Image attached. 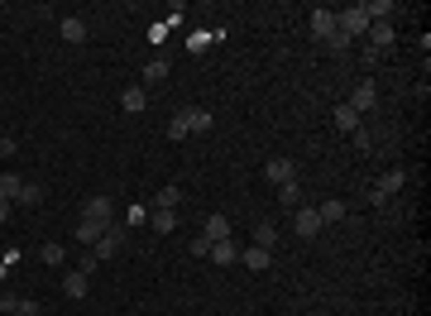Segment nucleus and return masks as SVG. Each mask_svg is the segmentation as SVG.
Here are the masks:
<instances>
[{"instance_id":"nucleus-1","label":"nucleus","mask_w":431,"mask_h":316,"mask_svg":"<svg viewBox=\"0 0 431 316\" xmlns=\"http://www.w3.org/2000/svg\"><path fill=\"white\" fill-rule=\"evenodd\" d=\"M336 25L345 29L350 39H359V34H369V15H364L359 5H345V10H336Z\"/></svg>"},{"instance_id":"nucleus-2","label":"nucleus","mask_w":431,"mask_h":316,"mask_svg":"<svg viewBox=\"0 0 431 316\" xmlns=\"http://www.w3.org/2000/svg\"><path fill=\"white\" fill-rule=\"evenodd\" d=\"M403 183H407V173H403V168H388V173H383V178L374 183V202L383 206L388 197H398V192H403Z\"/></svg>"},{"instance_id":"nucleus-3","label":"nucleus","mask_w":431,"mask_h":316,"mask_svg":"<svg viewBox=\"0 0 431 316\" xmlns=\"http://www.w3.org/2000/svg\"><path fill=\"white\" fill-rule=\"evenodd\" d=\"M120 244H125V230H120V225H106V235L91 244V254L106 263V259H115V254H120Z\"/></svg>"},{"instance_id":"nucleus-4","label":"nucleus","mask_w":431,"mask_h":316,"mask_svg":"<svg viewBox=\"0 0 431 316\" xmlns=\"http://www.w3.org/2000/svg\"><path fill=\"white\" fill-rule=\"evenodd\" d=\"M293 225H297V235H302V239H317V235H321V216H317V206H297Z\"/></svg>"},{"instance_id":"nucleus-5","label":"nucleus","mask_w":431,"mask_h":316,"mask_svg":"<svg viewBox=\"0 0 431 316\" xmlns=\"http://www.w3.org/2000/svg\"><path fill=\"white\" fill-rule=\"evenodd\" d=\"M0 312L5 316H39V302H29L20 292H0Z\"/></svg>"},{"instance_id":"nucleus-6","label":"nucleus","mask_w":431,"mask_h":316,"mask_svg":"<svg viewBox=\"0 0 431 316\" xmlns=\"http://www.w3.org/2000/svg\"><path fill=\"white\" fill-rule=\"evenodd\" d=\"M81 216H86V220L110 225V220H115V206H110V197H86V202H81Z\"/></svg>"},{"instance_id":"nucleus-7","label":"nucleus","mask_w":431,"mask_h":316,"mask_svg":"<svg viewBox=\"0 0 431 316\" xmlns=\"http://www.w3.org/2000/svg\"><path fill=\"white\" fill-rule=\"evenodd\" d=\"M264 178H269V183H297V163L293 158H273V163H264Z\"/></svg>"},{"instance_id":"nucleus-8","label":"nucleus","mask_w":431,"mask_h":316,"mask_svg":"<svg viewBox=\"0 0 431 316\" xmlns=\"http://www.w3.org/2000/svg\"><path fill=\"white\" fill-rule=\"evenodd\" d=\"M374 101H378L374 81H359V86H354V91H350V101H345V105H350L354 115H364V110H374Z\"/></svg>"},{"instance_id":"nucleus-9","label":"nucleus","mask_w":431,"mask_h":316,"mask_svg":"<svg viewBox=\"0 0 431 316\" xmlns=\"http://www.w3.org/2000/svg\"><path fill=\"white\" fill-rule=\"evenodd\" d=\"M336 29H340V25H336V10H317V15H312V34H317L321 44L336 34Z\"/></svg>"},{"instance_id":"nucleus-10","label":"nucleus","mask_w":431,"mask_h":316,"mask_svg":"<svg viewBox=\"0 0 431 316\" xmlns=\"http://www.w3.org/2000/svg\"><path fill=\"white\" fill-rule=\"evenodd\" d=\"M331 120H336V130H340V134H354V130H359V115H354V110H350L345 101L331 110Z\"/></svg>"},{"instance_id":"nucleus-11","label":"nucleus","mask_w":431,"mask_h":316,"mask_svg":"<svg viewBox=\"0 0 431 316\" xmlns=\"http://www.w3.org/2000/svg\"><path fill=\"white\" fill-rule=\"evenodd\" d=\"M110 225H115V220H110ZM101 235H106V225H101V220H86V216L77 220V244H96Z\"/></svg>"},{"instance_id":"nucleus-12","label":"nucleus","mask_w":431,"mask_h":316,"mask_svg":"<svg viewBox=\"0 0 431 316\" xmlns=\"http://www.w3.org/2000/svg\"><path fill=\"white\" fill-rule=\"evenodd\" d=\"M388 44H393V25H388V20H378V25H369V48H374V53H383Z\"/></svg>"},{"instance_id":"nucleus-13","label":"nucleus","mask_w":431,"mask_h":316,"mask_svg":"<svg viewBox=\"0 0 431 316\" xmlns=\"http://www.w3.org/2000/svg\"><path fill=\"white\" fill-rule=\"evenodd\" d=\"M269 259H273V249H264V244H249V249L240 254L244 268H269Z\"/></svg>"},{"instance_id":"nucleus-14","label":"nucleus","mask_w":431,"mask_h":316,"mask_svg":"<svg viewBox=\"0 0 431 316\" xmlns=\"http://www.w3.org/2000/svg\"><path fill=\"white\" fill-rule=\"evenodd\" d=\"M178 202H183V187L178 183H168L159 192V197H154V211H178Z\"/></svg>"},{"instance_id":"nucleus-15","label":"nucleus","mask_w":431,"mask_h":316,"mask_svg":"<svg viewBox=\"0 0 431 316\" xmlns=\"http://www.w3.org/2000/svg\"><path fill=\"white\" fill-rule=\"evenodd\" d=\"M201 235L211 239V244H216V239H230V220H225V216H206V225H201Z\"/></svg>"},{"instance_id":"nucleus-16","label":"nucleus","mask_w":431,"mask_h":316,"mask_svg":"<svg viewBox=\"0 0 431 316\" xmlns=\"http://www.w3.org/2000/svg\"><path fill=\"white\" fill-rule=\"evenodd\" d=\"M120 105H125L130 115H139V110L149 105V91H144V86H125V96H120Z\"/></svg>"},{"instance_id":"nucleus-17","label":"nucleus","mask_w":431,"mask_h":316,"mask_svg":"<svg viewBox=\"0 0 431 316\" xmlns=\"http://www.w3.org/2000/svg\"><path fill=\"white\" fill-rule=\"evenodd\" d=\"M20 192H25V178H20V173H0V197H5V202H20Z\"/></svg>"},{"instance_id":"nucleus-18","label":"nucleus","mask_w":431,"mask_h":316,"mask_svg":"<svg viewBox=\"0 0 431 316\" xmlns=\"http://www.w3.org/2000/svg\"><path fill=\"white\" fill-rule=\"evenodd\" d=\"M206 259H216V263H225V268H230V263L240 259V249H235L230 239H216V244H211V254H206Z\"/></svg>"},{"instance_id":"nucleus-19","label":"nucleus","mask_w":431,"mask_h":316,"mask_svg":"<svg viewBox=\"0 0 431 316\" xmlns=\"http://www.w3.org/2000/svg\"><path fill=\"white\" fill-rule=\"evenodd\" d=\"M183 115H187V130H192V134H206V130L216 125L211 110H183Z\"/></svg>"},{"instance_id":"nucleus-20","label":"nucleus","mask_w":431,"mask_h":316,"mask_svg":"<svg viewBox=\"0 0 431 316\" xmlns=\"http://www.w3.org/2000/svg\"><path fill=\"white\" fill-rule=\"evenodd\" d=\"M317 216H321V225H336V220H345V202H321Z\"/></svg>"},{"instance_id":"nucleus-21","label":"nucleus","mask_w":431,"mask_h":316,"mask_svg":"<svg viewBox=\"0 0 431 316\" xmlns=\"http://www.w3.org/2000/svg\"><path fill=\"white\" fill-rule=\"evenodd\" d=\"M163 77H168V58H149V62H144V81L154 86V81H163Z\"/></svg>"},{"instance_id":"nucleus-22","label":"nucleus","mask_w":431,"mask_h":316,"mask_svg":"<svg viewBox=\"0 0 431 316\" xmlns=\"http://www.w3.org/2000/svg\"><path fill=\"white\" fill-rule=\"evenodd\" d=\"M62 292H67V297H86V273H67V278H62Z\"/></svg>"},{"instance_id":"nucleus-23","label":"nucleus","mask_w":431,"mask_h":316,"mask_svg":"<svg viewBox=\"0 0 431 316\" xmlns=\"http://www.w3.org/2000/svg\"><path fill=\"white\" fill-rule=\"evenodd\" d=\"M154 230H159V235L178 230V211H154Z\"/></svg>"},{"instance_id":"nucleus-24","label":"nucleus","mask_w":431,"mask_h":316,"mask_svg":"<svg viewBox=\"0 0 431 316\" xmlns=\"http://www.w3.org/2000/svg\"><path fill=\"white\" fill-rule=\"evenodd\" d=\"M62 39H67V44H81V39H86V25H81V20H62Z\"/></svg>"},{"instance_id":"nucleus-25","label":"nucleus","mask_w":431,"mask_h":316,"mask_svg":"<svg viewBox=\"0 0 431 316\" xmlns=\"http://www.w3.org/2000/svg\"><path fill=\"white\" fill-rule=\"evenodd\" d=\"M187 115H183V110H178V115H173V120H168V139H187Z\"/></svg>"},{"instance_id":"nucleus-26","label":"nucleus","mask_w":431,"mask_h":316,"mask_svg":"<svg viewBox=\"0 0 431 316\" xmlns=\"http://www.w3.org/2000/svg\"><path fill=\"white\" fill-rule=\"evenodd\" d=\"M273 239H278V235H273V225H269V220H259V225H254V244L273 249Z\"/></svg>"},{"instance_id":"nucleus-27","label":"nucleus","mask_w":431,"mask_h":316,"mask_svg":"<svg viewBox=\"0 0 431 316\" xmlns=\"http://www.w3.org/2000/svg\"><path fill=\"white\" fill-rule=\"evenodd\" d=\"M326 48H331V53H345V48H350V34H345V29H336V34L326 39Z\"/></svg>"},{"instance_id":"nucleus-28","label":"nucleus","mask_w":431,"mask_h":316,"mask_svg":"<svg viewBox=\"0 0 431 316\" xmlns=\"http://www.w3.org/2000/svg\"><path fill=\"white\" fill-rule=\"evenodd\" d=\"M278 197H283L288 206H297V202H302V187H297V183H283V187H278Z\"/></svg>"},{"instance_id":"nucleus-29","label":"nucleus","mask_w":431,"mask_h":316,"mask_svg":"<svg viewBox=\"0 0 431 316\" xmlns=\"http://www.w3.org/2000/svg\"><path fill=\"white\" fill-rule=\"evenodd\" d=\"M62 259H67V249H62V244H44V263H53V268H58Z\"/></svg>"},{"instance_id":"nucleus-30","label":"nucleus","mask_w":431,"mask_h":316,"mask_svg":"<svg viewBox=\"0 0 431 316\" xmlns=\"http://www.w3.org/2000/svg\"><path fill=\"white\" fill-rule=\"evenodd\" d=\"M354 149H359V154H369V149H374V134L364 130V125H359V130H354Z\"/></svg>"},{"instance_id":"nucleus-31","label":"nucleus","mask_w":431,"mask_h":316,"mask_svg":"<svg viewBox=\"0 0 431 316\" xmlns=\"http://www.w3.org/2000/svg\"><path fill=\"white\" fill-rule=\"evenodd\" d=\"M96 268H101V259H96V254H91V249H86V254H81V263H77V273H86V278H91V273H96Z\"/></svg>"},{"instance_id":"nucleus-32","label":"nucleus","mask_w":431,"mask_h":316,"mask_svg":"<svg viewBox=\"0 0 431 316\" xmlns=\"http://www.w3.org/2000/svg\"><path fill=\"white\" fill-rule=\"evenodd\" d=\"M39 197H44V192H39L34 183H25V192H20V202H25V206H39Z\"/></svg>"},{"instance_id":"nucleus-33","label":"nucleus","mask_w":431,"mask_h":316,"mask_svg":"<svg viewBox=\"0 0 431 316\" xmlns=\"http://www.w3.org/2000/svg\"><path fill=\"white\" fill-rule=\"evenodd\" d=\"M15 149H20V144H15L10 134H0V158H10V154H15Z\"/></svg>"},{"instance_id":"nucleus-34","label":"nucleus","mask_w":431,"mask_h":316,"mask_svg":"<svg viewBox=\"0 0 431 316\" xmlns=\"http://www.w3.org/2000/svg\"><path fill=\"white\" fill-rule=\"evenodd\" d=\"M5 216H10V202H5V197H0V220H5Z\"/></svg>"},{"instance_id":"nucleus-35","label":"nucleus","mask_w":431,"mask_h":316,"mask_svg":"<svg viewBox=\"0 0 431 316\" xmlns=\"http://www.w3.org/2000/svg\"><path fill=\"white\" fill-rule=\"evenodd\" d=\"M0 316H5V312H0Z\"/></svg>"}]
</instances>
